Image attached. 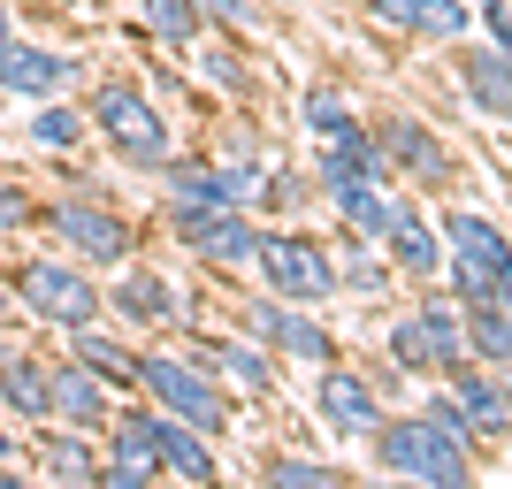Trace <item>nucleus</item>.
Segmentation results:
<instances>
[{
  "label": "nucleus",
  "mask_w": 512,
  "mask_h": 489,
  "mask_svg": "<svg viewBox=\"0 0 512 489\" xmlns=\"http://www.w3.org/2000/svg\"><path fill=\"white\" fill-rule=\"evenodd\" d=\"M138 390L161 413L192 421L199 436H230V390L214 383V367L199 352H138Z\"/></svg>",
  "instance_id": "obj_1"
},
{
  "label": "nucleus",
  "mask_w": 512,
  "mask_h": 489,
  "mask_svg": "<svg viewBox=\"0 0 512 489\" xmlns=\"http://www.w3.org/2000/svg\"><path fill=\"white\" fill-rule=\"evenodd\" d=\"M85 123L100 130L107 153L130 161V169H161V161H169V115L130 85V77H107V85L92 92V115H85Z\"/></svg>",
  "instance_id": "obj_2"
},
{
  "label": "nucleus",
  "mask_w": 512,
  "mask_h": 489,
  "mask_svg": "<svg viewBox=\"0 0 512 489\" xmlns=\"http://www.w3.org/2000/svg\"><path fill=\"white\" fill-rule=\"evenodd\" d=\"M444 245H451V260H459V298H467V306H512V245H505V230H497L490 214L459 207L444 222Z\"/></svg>",
  "instance_id": "obj_3"
},
{
  "label": "nucleus",
  "mask_w": 512,
  "mask_h": 489,
  "mask_svg": "<svg viewBox=\"0 0 512 489\" xmlns=\"http://www.w3.org/2000/svg\"><path fill=\"white\" fill-rule=\"evenodd\" d=\"M16 306L39 329H85V321H100L107 291L85 276V260H31L16 276Z\"/></svg>",
  "instance_id": "obj_4"
},
{
  "label": "nucleus",
  "mask_w": 512,
  "mask_h": 489,
  "mask_svg": "<svg viewBox=\"0 0 512 489\" xmlns=\"http://www.w3.org/2000/svg\"><path fill=\"white\" fill-rule=\"evenodd\" d=\"M375 459H383L390 474H406V482H444V489L474 474L467 444L444 436L428 413H421V421H375Z\"/></svg>",
  "instance_id": "obj_5"
},
{
  "label": "nucleus",
  "mask_w": 512,
  "mask_h": 489,
  "mask_svg": "<svg viewBox=\"0 0 512 489\" xmlns=\"http://www.w3.org/2000/svg\"><path fill=\"white\" fill-rule=\"evenodd\" d=\"M46 230L62 237V245L85 260V268H123L130 245H138L130 214H123V207H107V199H92V192L54 199V207H46Z\"/></svg>",
  "instance_id": "obj_6"
},
{
  "label": "nucleus",
  "mask_w": 512,
  "mask_h": 489,
  "mask_svg": "<svg viewBox=\"0 0 512 489\" xmlns=\"http://www.w3.org/2000/svg\"><path fill=\"white\" fill-rule=\"evenodd\" d=\"M253 268L268 276V291H276V298H291V306H321V298H337V268H329V253H321L314 237L260 230Z\"/></svg>",
  "instance_id": "obj_7"
},
{
  "label": "nucleus",
  "mask_w": 512,
  "mask_h": 489,
  "mask_svg": "<svg viewBox=\"0 0 512 489\" xmlns=\"http://www.w3.org/2000/svg\"><path fill=\"white\" fill-rule=\"evenodd\" d=\"M169 222L207 268H253L260 253V222L245 207H169Z\"/></svg>",
  "instance_id": "obj_8"
},
{
  "label": "nucleus",
  "mask_w": 512,
  "mask_h": 489,
  "mask_svg": "<svg viewBox=\"0 0 512 489\" xmlns=\"http://www.w3.org/2000/svg\"><path fill=\"white\" fill-rule=\"evenodd\" d=\"M390 352H398V367H406V375H451V367L467 360V337H459V321L428 298L421 314H406L398 329H390Z\"/></svg>",
  "instance_id": "obj_9"
},
{
  "label": "nucleus",
  "mask_w": 512,
  "mask_h": 489,
  "mask_svg": "<svg viewBox=\"0 0 512 489\" xmlns=\"http://www.w3.org/2000/svg\"><path fill=\"white\" fill-rule=\"evenodd\" d=\"M77 77H85V69H77V54H62V46H39V39L0 46V92H8V100H62Z\"/></svg>",
  "instance_id": "obj_10"
},
{
  "label": "nucleus",
  "mask_w": 512,
  "mask_h": 489,
  "mask_svg": "<svg viewBox=\"0 0 512 489\" xmlns=\"http://www.w3.org/2000/svg\"><path fill=\"white\" fill-rule=\"evenodd\" d=\"M107 413H115V398H107V375H92L77 352L69 360H54V375H46V421H69V428H107Z\"/></svg>",
  "instance_id": "obj_11"
},
{
  "label": "nucleus",
  "mask_w": 512,
  "mask_h": 489,
  "mask_svg": "<svg viewBox=\"0 0 512 489\" xmlns=\"http://www.w3.org/2000/svg\"><path fill=\"white\" fill-rule=\"evenodd\" d=\"M253 337L276 344L283 360H337V344H329V329L321 321H306V306H283V298H253Z\"/></svg>",
  "instance_id": "obj_12"
},
{
  "label": "nucleus",
  "mask_w": 512,
  "mask_h": 489,
  "mask_svg": "<svg viewBox=\"0 0 512 489\" xmlns=\"http://www.w3.org/2000/svg\"><path fill=\"white\" fill-rule=\"evenodd\" d=\"M314 413L329 436H375V421H383V405H375V390L352 375V367H329L314 390Z\"/></svg>",
  "instance_id": "obj_13"
},
{
  "label": "nucleus",
  "mask_w": 512,
  "mask_h": 489,
  "mask_svg": "<svg viewBox=\"0 0 512 489\" xmlns=\"http://www.w3.org/2000/svg\"><path fill=\"white\" fill-rule=\"evenodd\" d=\"M107 306L123 321H146V329H176V321H184V291H176L169 276H153V268H123L115 291H107Z\"/></svg>",
  "instance_id": "obj_14"
},
{
  "label": "nucleus",
  "mask_w": 512,
  "mask_h": 489,
  "mask_svg": "<svg viewBox=\"0 0 512 489\" xmlns=\"http://www.w3.org/2000/svg\"><path fill=\"white\" fill-rule=\"evenodd\" d=\"M153 459H161V474H176V482H214V436H199L192 421H176V413H161L153 405Z\"/></svg>",
  "instance_id": "obj_15"
},
{
  "label": "nucleus",
  "mask_w": 512,
  "mask_h": 489,
  "mask_svg": "<svg viewBox=\"0 0 512 489\" xmlns=\"http://www.w3.org/2000/svg\"><path fill=\"white\" fill-rule=\"evenodd\" d=\"M383 176V146L367 138L360 123H344L321 138V184H375Z\"/></svg>",
  "instance_id": "obj_16"
},
{
  "label": "nucleus",
  "mask_w": 512,
  "mask_h": 489,
  "mask_svg": "<svg viewBox=\"0 0 512 489\" xmlns=\"http://www.w3.org/2000/svg\"><path fill=\"white\" fill-rule=\"evenodd\" d=\"M383 153H390L406 176H421V184H451V153L436 146L413 115H390V123H383Z\"/></svg>",
  "instance_id": "obj_17"
},
{
  "label": "nucleus",
  "mask_w": 512,
  "mask_h": 489,
  "mask_svg": "<svg viewBox=\"0 0 512 489\" xmlns=\"http://www.w3.org/2000/svg\"><path fill=\"white\" fill-rule=\"evenodd\" d=\"M375 16L398 23V31H421V39H467V0H375Z\"/></svg>",
  "instance_id": "obj_18"
},
{
  "label": "nucleus",
  "mask_w": 512,
  "mask_h": 489,
  "mask_svg": "<svg viewBox=\"0 0 512 489\" xmlns=\"http://www.w3.org/2000/svg\"><path fill=\"white\" fill-rule=\"evenodd\" d=\"M451 383H459L451 398L467 405V428H474V436H505V428H512V390H505V383H490V375H474L467 360L451 367Z\"/></svg>",
  "instance_id": "obj_19"
},
{
  "label": "nucleus",
  "mask_w": 512,
  "mask_h": 489,
  "mask_svg": "<svg viewBox=\"0 0 512 489\" xmlns=\"http://www.w3.org/2000/svg\"><path fill=\"white\" fill-rule=\"evenodd\" d=\"M383 245H390V260L406 268V276H436L444 268V237L428 230L413 207H390V230H383Z\"/></svg>",
  "instance_id": "obj_20"
},
{
  "label": "nucleus",
  "mask_w": 512,
  "mask_h": 489,
  "mask_svg": "<svg viewBox=\"0 0 512 489\" xmlns=\"http://www.w3.org/2000/svg\"><path fill=\"white\" fill-rule=\"evenodd\" d=\"M46 375H54V360H39V352H0V398L16 405V421H46Z\"/></svg>",
  "instance_id": "obj_21"
},
{
  "label": "nucleus",
  "mask_w": 512,
  "mask_h": 489,
  "mask_svg": "<svg viewBox=\"0 0 512 489\" xmlns=\"http://www.w3.org/2000/svg\"><path fill=\"white\" fill-rule=\"evenodd\" d=\"M39 474H54V482H100V451L85 444V428H46L39 436Z\"/></svg>",
  "instance_id": "obj_22"
},
{
  "label": "nucleus",
  "mask_w": 512,
  "mask_h": 489,
  "mask_svg": "<svg viewBox=\"0 0 512 489\" xmlns=\"http://www.w3.org/2000/svg\"><path fill=\"white\" fill-rule=\"evenodd\" d=\"M69 352H77L92 375H107V383H138V352H130L123 337H100V321L69 329Z\"/></svg>",
  "instance_id": "obj_23"
},
{
  "label": "nucleus",
  "mask_w": 512,
  "mask_h": 489,
  "mask_svg": "<svg viewBox=\"0 0 512 489\" xmlns=\"http://www.w3.org/2000/svg\"><path fill=\"white\" fill-rule=\"evenodd\" d=\"M100 459H123V467L161 474V459H153V405H130V413H115V428H107V451H100Z\"/></svg>",
  "instance_id": "obj_24"
},
{
  "label": "nucleus",
  "mask_w": 512,
  "mask_h": 489,
  "mask_svg": "<svg viewBox=\"0 0 512 489\" xmlns=\"http://www.w3.org/2000/svg\"><path fill=\"white\" fill-rule=\"evenodd\" d=\"M329 199H337V214L352 222V230H360L352 245H375V237L390 230V199L375 192V184H329Z\"/></svg>",
  "instance_id": "obj_25"
},
{
  "label": "nucleus",
  "mask_w": 512,
  "mask_h": 489,
  "mask_svg": "<svg viewBox=\"0 0 512 489\" xmlns=\"http://www.w3.org/2000/svg\"><path fill=\"white\" fill-rule=\"evenodd\" d=\"M199 360L222 367L237 390H268V383H276V367H268V344H245V337H237V344H214V352H199Z\"/></svg>",
  "instance_id": "obj_26"
},
{
  "label": "nucleus",
  "mask_w": 512,
  "mask_h": 489,
  "mask_svg": "<svg viewBox=\"0 0 512 489\" xmlns=\"http://www.w3.org/2000/svg\"><path fill=\"white\" fill-rule=\"evenodd\" d=\"M138 23H146L161 46L184 54V46L199 39V0H138Z\"/></svg>",
  "instance_id": "obj_27"
},
{
  "label": "nucleus",
  "mask_w": 512,
  "mask_h": 489,
  "mask_svg": "<svg viewBox=\"0 0 512 489\" xmlns=\"http://www.w3.org/2000/svg\"><path fill=\"white\" fill-rule=\"evenodd\" d=\"M467 344L490 367H512V306H467Z\"/></svg>",
  "instance_id": "obj_28"
},
{
  "label": "nucleus",
  "mask_w": 512,
  "mask_h": 489,
  "mask_svg": "<svg viewBox=\"0 0 512 489\" xmlns=\"http://www.w3.org/2000/svg\"><path fill=\"white\" fill-rule=\"evenodd\" d=\"M467 92L490 115H512V62L505 54H467Z\"/></svg>",
  "instance_id": "obj_29"
},
{
  "label": "nucleus",
  "mask_w": 512,
  "mask_h": 489,
  "mask_svg": "<svg viewBox=\"0 0 512 489\" xmlns=\"http://www.w3.org/2000/svg\"><path fill=\"white\" fill-rule=\"evenodd\" d=\"M77 138H85V115H77V107H62V100H39V115H31V146L69 153Z\"/></svg>",
  "instance_id": "obj_30"
},
{
  "label": "nucleus",
  "mask_w": 512,
  "mask_h": 489,
  "mask_svg": "<svg viewBox=\"0 0 512 489\" xmlns=\"http://www.w3.org/2000/svg\"><path fill=\"white\" fill-rule=\"evenodd\" d=\"M299 123L314 130V138H329V130H344V123H352V107H344V92L314 85V92H306V100H299Z\"/></svg>",
  "instance_id": "obj_31"
},
{
  "label": "nucleus",
  "mask_w": 512,
  "mask_h": 489,
  "mask_svg": "<svg viewBox=\"0 0 512 489\" xmlns=\"http://www.w3.org/2000/svg\"><path fill=\"white\" fill-rule=\"evenodd\" d=\"M268 482L276 489H329V482H344V474L321 467V459H268Z\"/></svg>",
  "instance_id": "obj_32"
},
{
  "label": "nucleus",
  "mask_w": 512,
  "mask_h": 489,
  "mask_svg": "<svg viewBox=\"0 0 512 489\" xmlns=\"http://www.w3.org/2000/svg\"><path fill=\"white\" fill-rule=\"evenodd\" d=\"M337 291H352V298H383V291H390V276H383V260H367V253H352V260H344V276H337Z\"/></svg>",
  "instance_id": "obj_33"
},
{
  "label": "nucleus",
  "mask_w": 512,
  "mask_h": 489,
  "mask_svg": "<svg viewBox=\"0 0 512 489\" xmlns=\"http://www.w3.org/2000/svg\"><path fill=\"white\" fill-rule=\"evenodd\" d=\"M31 222V192H23L16 176H0V237H16Z\"/></svg>",
  "instance_id": "obj_34"
},
{
  "label": "nucleus",
  "mask_w": 512,
  "mask_h": 489,
  "mask_svg": "<svg viewBox=\"0 0 512 489\" xmlns=\"http://www.w3.org/2000/svg\"><path fill=\"white\" fill-rule=\"evenodd\" d=\"M199 69H207V85H222V92L245 85V62H237L230 46H207V54H199Z\"/></svg>",
  "instance_id": "obj_35"
},
{
  "label": "nucleus",
  "mask_w": 512,
  "mask_h": 489,
  "mask_svg": "<svg viewBox=\"0 0 512 489\" xmlns=\"http://www.w3.org/2000/svg\"><path fill=\"white\" fill-rule=\"evenodd\" d=\"M421 413H428V421H436V428H444V436H459V444H474V428H467V405H459V398H428Z\"/></svg>",
  "instance_id": "obj_36"
},
{
  "label": "nucleus",
  "mask_w": 512,
  "mask_h": 489,
  "mask_svg": "<svg viewBox=\"0 0 512 489\" xmlns=\"http://www.w3.org/2000/svg\"><path fill=\"white\" fill-rule=\"evenodd\" d=\"M199 16H214L222 31H253V0H199Z\"/></svg>",
  "instance_id": "obj_37"
},
{
  "label": "nucleus",
  "mask_w": 512,
  "mask_h": 489,
  "mask_svg": "<svg viewBox=\"0 0 512 489\" xmlns=\"http://www.w3.org/2000/svg\"><path fill=\"white\" fill-rule=\"evenodd\" d=\"M482 23H490L497 54H505V62H512V0H482Z\"/></svg>",
  "instance_id": "obj_38"
},
{
  "label": "nucleus",
  "mask_w": 512,
  "mask_h": 489,
  "mask_svg": "<svg viewBox=\"0 0 512 489\" xmlns=\"http://www.w3.org/2000/svg\"><path fill=\"white\" fill-rule=\"evenodd\" d=\"M16 39V8H8V0H0V46Z\"/></svg>",
  "instance_id": "obj_39"
},
{
  "label": "nucleus",
  "mask_w": 512,
  "mask_h": 489,
  "mask_svg": "<svg viewBox=\"0 0 512 489\" xmlns=\"http://www.w3.org/2000/svg\"><path fill=\"white\" fill-rule=\"evenodd\" d=\"M8 306H16V283H0V314H8Z\"/></svg>",
  "instance_id": "obj_40"
},
{
  "label": "nucleus",
  "mask_w": 512,
  "mask_h": 489,
  "mask_svg": "<svg viewBox=\"0 0 512 489\" xmlns=\"http://www.w3.org/2000/svg\"><path fill=\"white\" fill-rule=\"evenodd\" d=\"M0 489H16V474H8V467H0Z\"/></svg>",
  "instance_id": "obj_41"
}]
</instances>
